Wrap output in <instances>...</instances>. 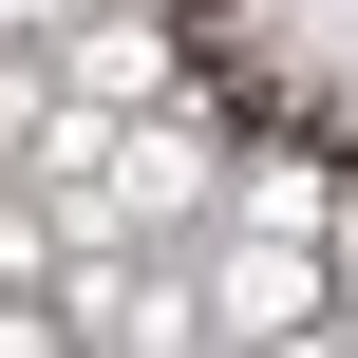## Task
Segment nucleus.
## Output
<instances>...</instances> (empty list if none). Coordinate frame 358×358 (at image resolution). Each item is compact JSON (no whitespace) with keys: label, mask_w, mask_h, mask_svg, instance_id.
<instances>
[{"label":"nucleus","mask_w":358,"mask_h":358,"mask_svg":"<svg viewBox=\"0 0 358 358\" xmlns=\"http://www.w3.org/2000/svg\"><path fill=\"white\" fill-rule=\"evenodd\" d=\"M38 264H57V227H38V208H19V189H0V302H19V283H38Z\"/></svg>","instance_id":"nucleus-4"},{"label":"nucleus","mask_w":358,"mask_h":358,"mask_svg":"<svg viewBox=\"0 0 358 358\" xmlns=\"http://www.w3.org/2000/svg\"><path fill=\"white\" fill-rule=\"evenodd\" d=\"M113 208H208V151H189V132H132V151H113Z\"/></svg>","instance_id":"nucleus-3"},{"label":"nucleus","mask_w":358,"mask_h":358,"mask_svg":"<svg viewBox=\"0 0 358 358\" xmlns=\"http://www.w3.org/2000/svg\"><path fill=\"white\" fill-rule=\"evenodd\" d=\"M151 76H170V57H151V19H94V38H76V94H94V113H132Z\"/></svg>","instance_id":"nucleus-2"},{"label":"nucleus","mask_w":358,"mask_h":358,"mask_svg":"<svg viewBox=\"0 0 358 358\" xmlns=\"http://www.w3.org/2000/svg\"><path fill=\"white\" fill-rule=\"evenodd\" d=\"M208 302H227V321H264V340H283V321H321V283H302V227H245Z\"/></svg>","instance_id":"nucleus-1"},{"label":"nucleus","mask_w":358,"mask_h":358,"mask_svg":"<svg viewBox=\"0 0 358 358\" xmlns=\"http://www.w3.org/2000/svg\"><path fill=\"white\" fill-rule=\"evenodd\" d=\"M340 264H358V208H340Z\"/></svg>","instance_id":"nucleus-5"}]
</instances>
